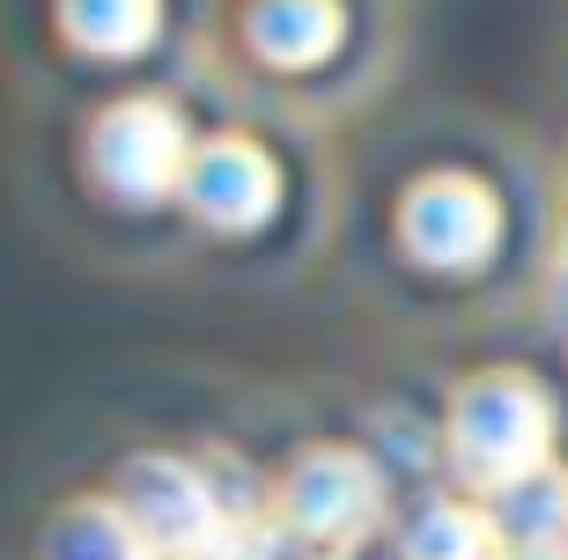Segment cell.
<instances>
[{"mask_svg":"<svg viewBox=\"0 0 568 560\" xmlns=\"http://www.w3.org/2000/svg\"><path fill=\"white\" fill-rule=\"evenodd\" d=\"M450 436H458V457L487 487H509V479L531 472L539 450H547V398L531 391L525 376H487V384H473L458 398Z\"/></svg>","mask_w":568,"mask_h":560,"instance_id":"obj_1","label":"cell"},{"mask_svg":"<svg viewBox=\"0 0 568 560\" xmlns=\"http://www.w3.org/2000/svg\"><path fill=\"white\" fill-rule=\"evenodd\" d=\"M97 170L133 200L185 185V125L170 119L163 104H119L97 125Z\"/></svg>","mask_w":568,"mask_h":560,"instance_id":"obj_2","label":"cell"},{"mask_svg":"<svg viewBox=\"0 0 568 560\" xmlns=\"http://www.w3.org/2000/svg\"><path fill=\"white\" fill-rule=\"evenodd\" d=\"M119 479H126L119 487V509H126V523L148 539V553L155 546H185V553L214 546V501L178 457H141Z\"/></svg>","mask_w":568,"mask_h":560,"instance_id":"obj_3","label":"cell"},{"mask_svg":"<svg viewBox=\"0 0 568 560\" xmlns=\"http://www.w3.org/2000/svg\"><path fill=\"white\" fill-rule=\"evenodd\" d=\"M288 517L303 539L317 546H347L362 523L377 517V472L355 450H317L295 465L288 479Z\"/></svg>","mask_w":568,"mask_h":560,"instance_id":"obj_4","label":"cell"},{"mask_svg":"<svg viewBox=\"0 0 568 560\" xmlns=\"http://www.w3.org/2000/svg\"><path fill=\"white\" fill-rule=\"evenodd\" d=\"M406 236L422 258L436 266H465V258H487L495 244V200L465 177H428L414 200H406Z\"/></svg>","mask_w":568,"mask_h":560,"instance_id":"obj_5","label":"cell"},{"mask_svg":"<svg viewBox=\"0 0 568 560\" xmlns=\"http://www.w3.org/2000/svg\"><path fill=\"white\" fill-rule=\"evenodd\" d=\"M185 200L207 214L214 228H252V222H266V207H274V170H266L258 147L214 141L207 155L185 170Z\"/></svg>","mask_w":568,"mask_h":560,"instance_id":"obj_6","label":"cell"},{"mask_svg":"<svg viewBox=\"0 0 568 560\" xmlns=\"http://www.w3.org/2000/svg\"><path fill=\"white\" fill-rule=\"evenodd\" d=\"M495 539H509L517 553L568 560V479L531 465L509 487H495Z\"/></svg>","mask_w":568,"mask_h":560,"instance_id":"obj_7","label":"cell"},{"mask_svg":"<svg viewBox=\"0 0 568 560\" xmlns=\"http://www.w3.org/2000/svg\"><path fill=\"white\" fill-rule=\"evenodd\" d=\"M44 560H148V539L126 523L119 501H82L74 517L52 523Z\"/></svg>","mask_w":568,"mask_h":560,"instance_id":"obj_8","label":"cell"},{"mask_svg":"<svg viewBox=\"0 0 568 560\" xmlns=\"http://www.w3.org/2000/svg\"><path fill=\"white\" fill-rule=\"evenodd\" d=\"M258 52H274V60H317V52H333L339 38V16L333 0H266L252 22Z\"/></svg>","mask_w":568,"mask_h":560,"instance_id":"obj_9","label":"cell"},{"mask_svg":"<svg viewBox=\"0 0 568 560\" xmlns=\"http://www.w3.org/2000/svg\"><path fill=\"white\" fill-rule=\"evenodd\" d=\"M487 553H495V517L458 509V501L428 509L414 523V546H406V560H487Z\"/></svg>","mask_w":568,"mask_h":560,"instance_id":"obj_10","label":"cell"},{"mask_svg":"<svg viewBox=\"0 0 568 560\" xmlns=\"http://www.w3.org/2000/svg\"><path fill=\"white\" fill-rule=\"evenodd\" d=\"M67 30L97 52H133L155 30V0H67Z\"/></svg>","mask_w":568,"mask_h":560,"instance_id":"obj_11","label":"cell"}]
</instances>
